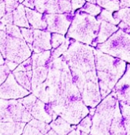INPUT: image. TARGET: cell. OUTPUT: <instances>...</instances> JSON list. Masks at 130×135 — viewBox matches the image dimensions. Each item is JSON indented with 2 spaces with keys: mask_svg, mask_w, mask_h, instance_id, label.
I'll return each mask as SVG.
<instances>
[{
  "mask_svg": "<svg viewBox=\"0 0 130 135\" xmlns=\"http://www.w3.org/2000/svg\"><path fill=\"white\" fill-rule=\"evenodd\" d=\"M94 55L100 94L102 99H104L112 91L116 83L124 73L126 62L95 49Z\"/></svg>",
  "mask_w": 130,
  "mask_h": 135,
  "instance_id": "1",
  "label": "cell"
},
{
  "mask_svg": "<svg viewBox=\"0 0 130 135\" xmlns=\"http://www.w3.org/2000/svg\"><path fill=\"white\" fill-rule=\"evenodd\" d=\"M101 20L82 11H76L68 33V37L78 41L96 46V37L98 33Z\"/></svg>",
  "mask_w": 130,
  "mask_h": 135,
  "instance_id": "2",
  "label": "cell"
},
{
  "mask_svg": "<svg viewBox=\"0 0 130 135\" xmlns=\"http://www.w3.org/2000/svg\"><path fill=\"white\" fill-rule=\"evenodd\" d=\"M0 52L3 58L21 64L32 55L27 42L23 38L8 35L5 31V25L0 23Z\"/></svg>",
  "mask_w": 130,
  "mask_h": 135,
  "instance_id": "3",
  "label": "cell"
},
{
  "mask_svg": "<svg viewBox=\"0 0 130 135\" xmlns=\"http://www.w3.org/2000/svg\"><path fill=\"white\" fill-rule=\"evenodd\" d=\"M117 103L113 91L106 96L101 103H99L91 119L93 122L90 131L91 135H109V127Z\"/></svg>",
  "mask_w": 130,
  "mask_h": 135,
  "instance_id": "4",
  "label": "cell"
},
{
  "mask_svg": "<svg viewBox=\"0 0 130 135\" xmlns=\"http://www.w3.org/2000/svg\"><path fill=\"white\" fill-rule=\"evenodd\" d=\"M96 49L129 62V34L122 30H117L106 41L97 44Z\"/></svg>",
  "mask_w": 130,
  "mask_h": 135,
  "instance_id": "5",
  "label": "cell"
},
{
  "mask_svg": "<svg viewBox=\"0 0 130 135\" xmlns=\"http://www.w3.org/2000/svg\"><path fill=\"white\" fill-rule=\"evenodd\" d=\"M32 118L30 112L18 100L0 99V122H21L27 123Z\"/></svg>",
  "mask_w": 130,
  "mask_h": 135,
  "instance_id": "6",
  "label": "cell"
},
{
  "mask_svg": "<svg viewBox=\"0 0 130 135\" xmlns=\"http://www.w3.org/2000/svg\"><path fill=\"white\" fill-rule=\"evenodd\" d=\"M48 32L64 35L75 16V11L66 14H43Z\"/></svg>",
  "mask_w": 130,
  "mask_h": 135,
  "instance_id": "7",
  "label": "cell"
},
{
  "mask_svg": "<svg viewBox=\"0 0 130 135\" xmlns=\"http://www.w3.org/2000/svg\"><path fill=\"white\" fill-rule=\"evenodd\" d=\"M30 91L22 87L15 80L12 73H10L5 81L0 85V99H18L29 95Z\"/></svg>",
  "mask_w": 130,
  "mask_h": 135,
  "instance_id": "8",
  "label": "cell"
},
{
  "mask_svg": "<svg viewBox=\"0 0 130 135\" xmlns=\"http://www.w3.org/2000/svg\"><path fill=\"white\" fill-rule=\"evenodd\" d=\"M51 33L41 30H33V41L32 43V51L34 53L50 50Z\"/></svg>",
  "mask_w": 130,
  "mask_h": 135,
  "instance_id": "9",
  "label": "cell"
},
{
  "mask_svg": "<svg viewBox=\"0 0 130 135\" xmlns=\"http://www.w3.org/2000/svg\"><path fill=\"white\" fill-rule=\"evenodd\" d=\"M119 102H124L129 104V65L124 75L121 77V80L116 83L112 90Z\"/></svg>",
  "mask_w": 130,
  "mask_h": 135,
  "instance_id": "10",
  "label": "cell"
},
{
  "mask_svg": "<svg viewBox=\"0 0 130 135\" xmlns=\"http://www.w3.org/2000/svg\"><path fill=\"white\" fill-rule=\"evenodd\" d=\"M25 11H26V15L28 22L29 26H31L32 28L35 30H46L47 23L44 18L43 14L27 7H25Z\"/></svg>",
  "mask_w": 130,
  "mask_h": 135,
  "instance_id": "11",
  "label": "cell"
},
{
  "mask_svg": "<svg viewBox=\"0 0 130 135\" xmlns=\"http://www.w3.org/2000/svg\"><path fill=\"white\" fill-rule=\"evenodd\" d=\"M26 124L21 122H0V135H21Z\"/></svg>",
  "mask_w": 130,
  "mask_h": 135,
  "instance_id": "12",
  "label": "cell"
},
{
  "mask_svg": "<svg viewBox=\"0 0 130 135\" xmlns=\"http://www.w3.org/2000/svg\"><path fill=\"white\" fill-rule=\"evenodd\" d=\"M30 114L33 118L44 122L45 123H50L52 119L45 110V103L40 99H37L33 107L30 110Z\"/></svg>",
  "mask_w": 130,
  "mask_h": 135,
  "instance_id": "13",
  "label": "cell"
},
{
  "mask_svg": "<svg viewBox=\"0 0 130 135\" xmlns=\"http://www.w3.org/2000/svg\"><path fill=\"white\" fill-rule=\"evenodd\" d=\"M49 126L52 129V130H54L58 135H66L72 129H76V125L71 126L70 123L66 122L59 116L52 120L50 122Z\"/></svg>",
  "mask_w": 130,
  "mask_h": 135,
  "instance_id": "14",
  "label": "cell"
},
{
  "mask_svg": "<svg viewBox=\"0 0 130 135\" xmlns=\"http://www.w3.org/2000/svg\"><path fill=\"white\" fill-rule=\"evenodd\" d=\"M117 30L118 28L116 25L111 24L106 21H101L98 33L96 37V43L99 44L104 42Z\"/></svg>",
  "mask_w": 130,
  "mask_h": 135,
  "instance_id": "15",
  "label": "cell"
},
{
  "mask_svg": "<svg viewBox=\"0 0 130 135\" xmlns=\"http://www.w3.org/2000/svg\"><path fill=\"white\" fill-rule=\"evenodd\" d=\"M13 16V24L20 26V27H26V28H31L29 26L26 15L25 7L22 4H19L17 8L12 12Z\"/></svg>",
  "mask_w": 130,
  "mask_h": 135,
  "instance_id": "16",
  "label": "cell"
},
{
  "mask_svg": "<svg viewBox=\"0 0 130 135\" xmlns=\"http://www.w3.org/2000/svg\"><path fill=\"white\" fill-rule=\"evenodd\" d=\"M16 81L24 88L31 91V78L32 70L27 72H13Z\"/></svg>",
  "mask_w": 130,
  "mask_h": 135,
  "instance_id": "17",
  "label": "cell"
},
{
  "mask_svg": "<svg viewBox=\"0 0 130 135\" xmlns=\"http://www.w3.org/2000/svg\"><path fill=\"white\" fill-rule=\"evenodd\" d=\"M51 52L49 50L44 51L38 53H33L32 55V69L38 66H44L46 65L48 61L50 59Z\"/></svg>",
  "mask_w": 130,
  "mask_h": 135,
  "instance_id": "18",
  "label": "cell"
},
{
  "mask_svg": "<svg viewBox=\"0 0 130 135\" xmlns=\"http://www.w3.org/2000/svg\"><path fill=\"white\" fill-rule=\"evenodd\" d=\"M96 3L109 11H117L120 9L118 0H95Z\"/></svg>",
  "mask_w": 130,
  "mask_h": 135,
  "instance_id": "19",
  "label": "cell"
},
{
  "mask_svg": "<svg viewBox=\"0 0 130 135\" xmlns=\"http://www.w3.org/2000/svg\"><path fill=\"white\" fill-rule=\"evenodd\" d=\"M71 43V40L70 39H68L66 38L65 41L60 45H59L57 48H56V50H53L52 52H51V56H50V60H54V59H56L58 57H59L60 56L63 55V53L68 49V48L69 47V45Z\"/></svg>",
  "mask_w": 130,
  "mask_h": 135,
  "instance_id": "20",
  "label": "cell"
},
{
  "mask_svg": "<svg viewBox=\"0 0 130 135\" xmlns=\"http://www.w3.org/2000/svg\"><path fill=\"white\" fill-rule=\"evenodd\" d=\"M83 8L80 10L91 16H98L100 12L102 11V7H100L98 5H95L94 3H85V4L82 7Z\"/></svg>",
  "mask_w": 130,
  "mask_h": 135,
  "instance_id": "21",
  "label": "cell"
},
{
  "mask_svg": "<svg viewBox=\"0 0 130 135\" xmlns=\"http://www.w3.org/2000/svg\"><path fill=\"white\" fill-rule=\"evenodd\" d=\"M113 17L120 22H123L129 25V7L121 8V10L117 11V12L114 11Z\"/></svg>",
  "mask_w": 130,
  "mask_h": 135,
  "instance_id": "22",
  "label": "cell"
},
{
  "mask_svg": "<svg viewBox=\"0 0 130 135\" xmlns=\"http://www.w3.org/2000/svg\"><path fill=\"white\" fill-rule=\"evenodd\" d=\"M97 19L101 20V21H106V22H109L113 25H117L120 22L119 20H117L113 17V13L107 10H102V11L100 12V15L98 16V18Z\"/></svg>",
  "mask_w": 130,
  "mask_h": 135,
  "instance_id": "23",
  "label": "cell"
},
{
  "mask_svg": "<svg viewBox=\"0 0 130 135\" xmlns=\"http://www.w3.org/2000/svg\"><path fill=\"white\" fill-rule=\"evenodd\" d=\"M79 125H76V129H78L79 130L83 132V133H90L91 131V125H92V121H91V116H87L84 117V118L80 121L79 122Z\"/></svg>",
  "mask_w": 130,
  "mask_h": 135,
  "instance_id": "24",
  "label": "cell"
},
{
  "mask_svg": "<svg viewBox=\"0 0 130 135\" xmlns=\"http://www.w3.org/2000/svg\"><path fill=\"white\" fill-rule=\"evenodd\" d=\"M37 99V97L33 94V95H28V96L26 95V96H25V98L23 97V98H21L20 99H18V100L24 106V107L29 112H30V110H31L32 107H33L34 103H36Z\"/></svg>",
  "mask_w": 130,
  "mask_h": 135,
  "instance_id": "25",
  "label": "cell"
},
{
  "mask_svg": "<svg viewBox=\"0 0 130 135\" xmlns=\"http://www.w3.org/2000/svg\"><path fill=\"white\" fill-rule=\"evenodd\" d=\"M5 31L10 36L18 37V38H23L19 27L15 25H13V24L5 25Z\"/></svg>",
  "mask_w": 130,
  "mask_h": 135,
  "instance_id": "26",
  "label": "cell"
},
{
  "mask_svg": "<svg viewBox=\"0 0 130 135\" xmlns=\"http://www.w3.org/2000/svg\"><path fill=\"white\" fill-rule=\"evenodd\" d=\"M21 135H44V134L37 127L34 126L29 122H27Z\"/></svg>",
  "mask_w": 130,
  "mask_h": 135,
  "instance_id": "27",
  "label": "cell"
},
{
  "mask_svg": "<svg viewBox=\"0 0 130 135\" xmlns=\"http://www.w3.org/2000/svg\"><path fill=\"white\" fill-rule=\"evenodd\" d=\"M65 37L63 34L57 33H51V46L53 49L57 48L59 45H60L64 41Z\"/></svg>",
  "mask_w": 130,
  "mask_h": 135,
  "instance_id": "28",
  "label": "cell"
},
{
  "mask_svg": "<svg viewBox=\"0 0 130 135\" xmlns=\"http://www.w3.org/2000/svg\"><path fill=\"white\" fill-rule=\"evenodd\" d=\"M22 35L23 37V39L27 42V44L32 45L33 41V30L30 28H25L22 27L20 29Z\"/></svg>",
  "mask_w": 130,
  "mask_h": 135,
  "instance_id": "29",
  "label": "cell"
},
{
  "mask_svg": "<svg viewBox=\"0 0 130 135\" xmlns=\"http://www.w3.org/2000/svg\"><path fill=\"white\" fill-rule=\"evenodd\" d=\"M32 70V60L31 58H28L27 60H24L19 65L17 66L16 69L13 72H27Z\"/></svg>",
  "mask_w": 130,
  "mask_h": 135,
  "instance_id": "30",
  "label": "cell"
},
{
  "mask_svg": "<svg viewBox=\"0 0 130 135\" xmlns=\"http://www.w3.org/2000/svg\"><path fill=\"white\" fill-rule=\"evenodd\" d=\"M119 107L122 118L124 119H129V104L124 102H119Z\"/></svg>",
  "mask_w": 130,
  "mask_h": 135,
  "instance_id": "31",
  "label": "cell"
},
{
  "mask_svg": "<svg viewBox=\"0 0 130 135\" xmlns=\"http://www.w3.org/2000/svg\"><path fill=\"white\" fill-rule=\"evenodd\" d=\"M4 3H5L6 13L13 12L19 5V3L15 1V0H4Z\"/></svg>",
  "mask_w": 130,
  "mask_h": 135,
  "instance_id": "32",
  "label": "cell"
},
{
  "mask_svg": "<svg viewBox=\"0 0 130 135\" xmlns=\"http://www.w3.org/2000/svg\"><path fill=\"white\" fill-rule=\"evenodd\" d=\"M11 71L9 70V69L6 64H3L0 66V85L5 81V80L7 79Z\"/></svg>",
  "mask_w": 130,
  "mask_h": 135,
  "instance_id": "33",
  "label": "cell"
},
{
  "mask_svg": "<svg viewBox=\"0 0 130 135\" xmlns=\"http://www.w3.org/2000/svg\"><path fill=\"white\" fill-rule=\"evenodd\" d=\"M0 23L3 25H7V24H13V16L12 12L5 14L0 19Z\"/></svg>",
  "mask_w": 130,
  "mask_h": 135,
  "instance_id": "34",
  "label": "cell"
},
{
  "mask_svg": "<svg viewBox=\"0 0 130 135\" xmlns=\"http://www.w3.org/2000/svg\"><path fill=\"white\" fill-rule=\"evenodd\" d=\"M85 0H71L72 11H76L77 9L81 8L85 4Z\"/></svg>",
  "mask_w": 130,
  "mask_h": 135,
  "instance_id": "35",
  "label": "cell"
},
{
  "mask_svg": "<svg viewBox=\"0 0 130 135\" xmlns=\"http://www.w3.org/2000/svg\"><path fill=\"white\" fill-rule=\"evenodd\" d=\"M4 64H6V65L7 66V68H8L11 72L14 71L17 68V66L18 65V64H17V63H15L14 61H11V60H4Z\"/></svg>",
  "mask_w": 130,
  "mask_h": 135,
  "instance_id": "36",
  "label": "cell"
},
{
  "mask_svg": "<svg viewBox=\"0 0 130 135\" xmlns=\"http://www.w3.org/2000/svg\"><path fill=\"white\" fill-rule=\"evenodd\" d=\"M22 3H23L22 5L27 8H29L32 10L34 9V0H24Z\"/></svg>",
  "mask_w": 130,
  "mask_h": 135,
  "instance_id": "37",
  "label": "cell"
},
{
  "mask_svg": "<svg viewBox=\"0 0 130 135\" xmlns=\"http://www.w3.org/2000/svg\"><path fill=\"white\" fill-rule=\"evenodd\" d=\"M121 8L129 7V0H118Z\"/></svg>",
  "mask_w": 130,
  "mask_h": 135,
  "instance_id": "38",
  "label": "cell"
},
{
  "mask_svg": "<svg viewBox=\"0 0 130 135\" xmlns=\"http://www.w3.org/2000/svg\"><path fill=\"white\" fill-rule=\"evenodd\" d=\"M6 14V9H5V3L4 1L0 3V19Z\"/></svg>",
  "mask_w": 130,
  "mask_h": 135,
  "instance_id": "39",
  "label": "cell"
},
{
  "mask_svg": "<svg viewBox=\"0 0 130 135\" xmlns=\"http://www.w3.org/2000/svg\"><path fill=\"white\" fill-rule=\"evenodd\" d=\"M80 134H81V131L79 130L78 129H72L66 135H80Z\"/></svg>",
  "mask_w": 130,
  "mask_h": 135,
  "instance_id": "40",
  "label": "cell"
},
{
  "mask_svg": "<svg viewBox=\"0 0 130 135\" xmlns=\"http://www.w3.org/2000/svg\"><path fill=\"white\" fill-rule=\"evenodd\" d=\"M44 135H58V134H57L54 130H52V129H49V130H48L45 134H44Z\"/></svg>",
  "mask_w": 130,
  "mask_h": 135,
  "instance_id": "41",
  "label": "cell"
},
{
  "mask_svg": "<svg viewBox=\"0 0 130 135\" xmlns=\"http://www.w3.org/2000/svg\"><path fill=\"white\" fill-rule=\"evenodd\" d=\"M3 64H4V59H3L1 52H0V66L3 65Z\"/></svg>",
  "mask_w": 130,
  "mask_h": 135,
  "instance_id": "42",
  "label": "cell"
},
{
  "mask_svg": "<svg viewBox=\"0 0 130 135\" xmlns=\"http://www.w3.org/2000/svg\"><path fill=\"white\" fill-rule=\"evenodd\" d=\"M85 1H87L88 3H96V1L95 0H85Z\"/></svg>",
  "mask_w": 130,
  "mask_h": 135,
  "instance_id": "43",
  "label": "cell"
},
{
  "mask_svg": "<svg viewBox=\"0 0 130 135\" xmlns=\"http://www.w3.org/2000/svg\"><path fill=\"white\" fill-rule=\"evenodd\" d=\"M80 135H89V133H81V134Z\"/></svg>",
  "mask_w": 130,
  "mask_h": 135,
  "instance_id": "44",
  "label": "cell"
},
{
  "mask_svg": "<svg viewBox=\"0 0 130 135\" xmlns=\"http://www.w3.org/2000/svg\"><path fill=\"white\" fill-rule=\"evenodd\" d=\"M4 0H0V3H2V2H3Z\"/></svg>",
  "mask_w": 130,
  "mask_h": 135,
  "instance_id": "45",
  "label": "cell"
}]
</instances>
